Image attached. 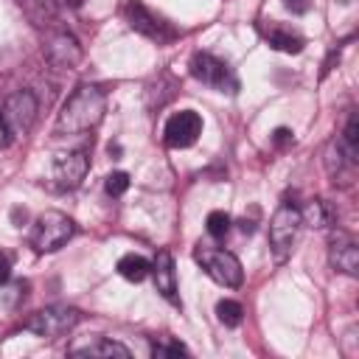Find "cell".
<instances>
[{"mask_svg": "<svg viewBox=\"0 0 359 359\" xmlns=\"http://www.w3.org/2000/svg\"><path fill=\"white\" fill-rule=\"evenodd\" d=\"M194 258L196 264L202 266V272L216 280L219 286H227V289H238L244 283V269H241V261L230 252V250H222V247H210V244H199L194 250Z\"/></svg>", "mask_w": 359, "mask_h": 359, "instance_id": "cell-4", "label": "cell"}, {"mask_svg": "<svg viewBox=\"0 0 359 359\" xmlns=\"http://www.w3.org/2000/svg\"><path fill=\"white\" fill-rule=\"evenodd\" d=\"M149 272H151V261H146V258L137 255V252H126V255L118 258V275L126 278V280H132V283L146 280Z\"/></svg>", "mask_w": 359, "mask_h": 359, "instance_id": "cell-16", "label": "cell"}, {"mask_svg": "<svg viewBox=\"0 0 359 359\" xmlns=\"http://www.w3.org/2000/svg\"><path fill=\"white\" fill-rule=\"evenodd\" d=\"M76 233V222L62 213V210H45L36 216L31 233H28V244L34 247V252H56L62 250Z\"/></svg>", "mask_w": 359, "mask_h": 359, "instance_id": "cell-3", "label": "cell"}, {"mask_svg": "<svg viewBox=\"0 0 359 359\" xmlns=\"http://www.w3.org/2000/svg\"><path fill=\"white\" fill-rule=\"evenodd\" d=\"M70 356H107V359H112V356H121V359H129L132 356V351L126 348V345H121L118 339H109V337H98V339H93V342H87V345H76V348H70Z\"/></svg>", "mask_w": 359, "mask_h": 359, "instance_id": "cell-15", "label": "cell"}, {"mask_svg": "<svg viewBox=\"0 0 359 359\" xmlns=\"http://www.w3.org/2000/svg\"><path fill=\"white\" fill-rule=\"evenodd\" d=\"M126 17H129V25H132L135 31H140V34H146V36H151V39L168 36V34L163 31V22H160L143 3H137V0H132V3L126 6Z\"/></svg>", "mask_w": 359, "mask_h": 359, "instance_id": "cell-14", "label": "cell"}, {"mask_svg": "<svg viewBox=\"0 0 359 359\" xmlns=\"http://www.w3.org/2000/svg\"><path fill=\"white\" fill-rule=\"evenodd\" d=\"M328 264L334 272H342L348 278L359 275V244L351 233L334 230L328 236Z\"/></svg>", "mask_w": 359, "mask_h": 359, "instance_id": "cell-11", "label": "cell"}, {"mask_svg": "<svg viewBox=\"0 0 359 359\" xmlns=\"http://www.w3.org/2000/svg\"><path fill=\"white\" fill-rule=\"evenodd\" d=\"M36 112H39V101L31 90H14L11 95H6V101L0 107V115H3L11 137L28 135L36 121Z\"/></svg>", "mask_w": 359, "mask_h": 359, "instance_id": "cell-5", "label": "cell"}, {"mask_svg": "<svg viewBox=\"0 0 359 359\" xmlns=\"http://www.w3.org/2000/svg\"><path fill=\"white\" fill-rule=\"evenodd\" d=\"M269 45L278 48V50H286V53H300L303 39L294 36V34H286V31H272L269 34Z\"/></svg>", "mask_w": 359, "mask_h": 359, "instance_id": "cell-19", "label": "cell"}, {"mask_svg": "<svg viewBox=\"0 0 359 359\" xmlns=\"http://www.w3.org/2000/svg\"><path fill=\"white\" fill-rule=\"evenodd\" d=\"M11 140V132H8V126H6V121H3V115H0V146H6Z\"/></svg>", "mask_w": 359, "mask_h": 359, "instance_id": "cell-25", "label": "cell"}, {"mask_svg": "<svg viewBox=\"0 0 359 359\" xmlns=\"http://www.w3.org/2000/svg\"><path fill=\"white\" fill-rule=\"evenodd\" d=\"M356 160H359V157L348 151V146L339 140V135L328 140L323 163H325V174L331 177V182L351 185V182H353V174H356Z\"/></svg>", "mask_w": 359, "mask_h": 359, "instance_id": "cell-12", "label": "cell"}, {"mask_svg": "<svg viewBox=\"0 0 359 359\" xmlns=\"http://www.w3.org/2000/svg\"><path fill=\"white\" fill-rule=\"evenodd\" d=\"M8 278H11V258H8V252L0 250V286H3Z\"/></svg>", "mask_w": 359, "mask_h": 359, "instance_id": "cell-24", "label": "cell"}, {"mask_svg": "<svg viewBox=\"0 0 359 359\" xmlns=\"http://www.w3.org/2000/svg\"><path fill=\"white\" fill-rule=\"evenodd\" d=\"M339 140L348 146V151H351V154H356V157H359V121H356V112H351V115H348V121H345V129H342Z\"/></svg>", "mask_w": 359, "mask_h": 359, "instance_id": "cell-21", "label": "cell"}, {"mask_svg": "<svg viewBox=\"0 0 359 359\" xmlns=\"http://www.w3.org/2000/svg\"><path fill=\"white\" fill-rule=\"evenodd\" d=\"M126 188H129V174L126 171H112L104 182V191L109 196H121V194H126Z\"/></svg>", "mask_w": 359, "mask_h": 359, "instance_id": "cell-23", "label": "cell"}, {"mask_svg": "<svg viewBox=\"0 0 359 359\" xmlns=\"http://www.w3.org/2000/svg\"><path fill=\"white\" fill-rule=\"evenodd\" d=\"M188 348L177 339H163V342H151V356H185Z\"/></svg>", "mask_w": 359, "mask_h": 359, "instance_id": "cell-22", "label": "cell"}, {"mask_svg": "<svg viewBox=\"0 0 359 359\" xmlns=\"http://www.w3.org/2000/svg\"><path fill=\"white\" fill-rule=\"evenodd\" d=\"M216 317H219V323H224L227 328H236V325H241V320H244V309H241L238 300L224 297V300L216 303Z\"/></svg>", "mask_w": 359, "mask_h": 359, "instance_id": "cell-18", "label": "cell"}, {"mask_svg": "<svg viewBox=\"0 0 359 359\" xmlns=\"http://www.w3.org/2000/svg\"><path fill=\"white\" fill-rule=\"evenodd\" d=\"M205 227H208V233H210L213 238H224L227 230H230V213H224V210H210L208 219H205Z\"/></svg>", "mask_w": 359, "mask_h": 359, "instance_id": "cell-20", "label": "cell"}, {"mask_svg": "<svg viewBox=\"0 0 359 359\" xmlns=\"http://www.w3.org/2000/svg\"><path fill=\"white\" fill-rule=\"evenodd\" d=\"M199 135H202V118L194 109H180V112L168 115V121L163 126V140L171 149H188L199 140Z\"/></svg>", "mask_w": 359, "mask_h": 359, "instance_id": "cell-9", "label": "cell"}, {"mask_svg": "<svg viewBox=\"0 0 359 359\" xmlns=\"http://www.w3.org/2000/svg\"><path fill=\"white\" fill-rule=\"evenodd\" d=\"M154 278V289L160 292V297H165L171 306H180V286H177V269H174V255L168 250H157L154 261H151V272Z\"/></svg>", "mask_w": 359, "mask_h": 359, "instance_id": "cell-13", "label": "cell"}, {"mask_svg": "<svg viewBox=\"0 0 359 359\" xmlns=\"http://www.w3.org/2000/svg\"><path fill=\"white\" fill-rule=\"evenodd\" d=\"M79 320H81V314L73 306H45L25 320V331L45 337V339H53V337L67 334Z\"/></svg>", "mask_w": 359, "mask_h": 359, "instance_id": "cell-6", "label": "cell"}, {"mask_svg": "<svg viewBox=\"0 0 359 359\" xmlns=\"http://www.w3.org/2000/svg\"><path fill=\"white\" fill-rule=\"evenodd\" d=\"M300 219H303V224L323 230V227L331 224V210H328V205L323 199H309L306 208H300Z\"/></svg>", "mask_w": 359, "mask_h": 359, "instance_id": "cell-17", "label": "cell"}, {"mask_svg": "<svg viewBox=\"0 0 359 359\" xmlns=\"http://www.w3.org/2000/svg\"><path fill=\"white\" fill-rule=\"evenodd\" d=\"M303 219H300V208L294 202H280L269 219V252L275 264H286L294 252L297 236H300Z\"/></svg>", "mask_w": 359, "mask_h": 359, "instance_id": "cell-2", "label": "cell"}, {"mask_svg": "<svg viewBox=\"0 0 359 359\" xmlns=\"http://www.w3.org/2000/svg\"><path fill=\"white\" fill-rule=\"evenodd\" d=\"M42 53L45 59L59 67V70H67V67H76L81 62V45L73 34L67 31H48L45 39H42Z\"/></svg>", "mask_w": 359, "mask_h": 359, "instance_id": "cell-10", "label": "cell"}, {"mask_svg": "<svg viewBox=\"0 0 359 359\" xmlns=\"http://www.w3.org/2000/svg\"><path fill=\"white\" fill-rule=\"evenodd\" d=\"M191 76L199 79L202 84L219 90V93H224V90L233 93L236 84H238L236 76H233V70H230V65L222 62V59H216L213 53H194V59H191Z\"/></svg>", "mask_w": 359, "mask_h": 359, "instance_id": "cell-8", "label": "cell"}, {"mask_svg": "<svg viewBox=\"0 0 359 359\" xmlns=\"http://www.w3.org/2000/svg\"><path fill=\"white\" fill-rule=\"evenodd\" d=\"M107 112V93L98 84L76 87L56 115V135H84L101 123Z\"/></svg>", "mask_w": 359, "mask_h": 359, "instance_id": "cell-1", "label": "cell"}, {"mask_svg": "<svg viewBox=\"0 0 359 359\" xmlns=\"http://www.w3.org/2000/svg\"><path fill=\"white\" fill-rule=\"evenodd\" d=\"M87 168H90V157L84 151H79V149L59 151L50 163V185L56 191H73L81 185Z\"/></svg>", "mask_w": 359, "mask_h": 359, "instance_id": "cell-7", "label": "cell"}, {"mask_svg": "<svg viewBox=\"0 0 359 359\" xmlns=\"http://www.w3.org/2000/svg\"><path fill=\"white\" fill-rule=\"evenodd\" d=\"M286 140H292V132L289 129H278L275 132V143H286Z\"/></svg>", "mask_w": 359, "mask_h": 359, "instance_id": "cell-26", "label": "cell"}]
</instances>
